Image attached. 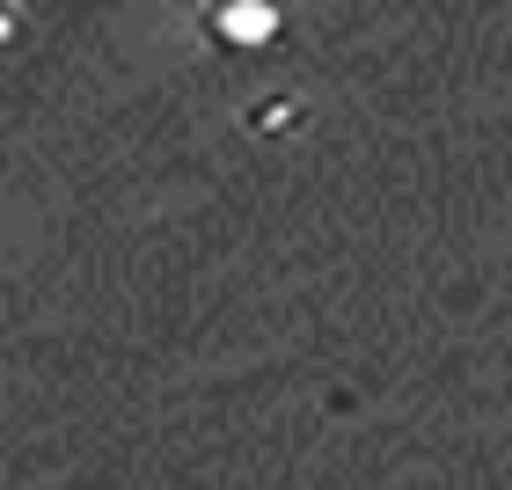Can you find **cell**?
I'll list each match as a JSON object with an SVG mask.
<instances>
[{
    "label": "cell",
    "mask_w": 512,
    "mask_h": 490,
    "mask_svg": "<svg viewBox=\"0 0 512 490\" xmlns=\"http://www.w3.org/2000/svg\"><path fill=\"white\" fill-rule=\"evenodd\" d=\"M300 125V103L293 96H264V103H249V132H293Z\"/></svg>",
    "instance_id": "7a4b0ae2"
},
{
    "label": "cell",
    "mask_w": 512,
    "mask_h": 490,
    "mask_svg": "<svg viewBox=\"0 0 512 490\" xmlns=\"http://www.w3.org/2000/svg\"><path fill=\"white\" fill-rule=\"evenodd\" d=\"M198 30H205L213 52H271L286 37V8L278 0H205Z\"/></svg>",
    "instance_id": "6da1fadb"
},
{
    "label": "cell",
    "mask_w": 512,
    "mask_h": 490,
    "mask_svg": "<svg viewBox=\"0 0 512 490\" xmlns=\"http://www.w3.org/2000/svg\"><path fill=\"white\" fill-rule=\"evenodd\" d=\"M15 37H22V8H15V0H0V52H8Z\"/></svg>",
    "instance_id": "3957f363"
}]
</instances>
